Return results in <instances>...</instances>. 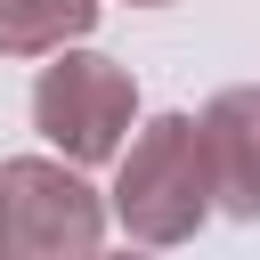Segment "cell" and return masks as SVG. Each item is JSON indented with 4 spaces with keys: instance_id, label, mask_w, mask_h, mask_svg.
<instances>
[{
    "instance_id": "obj_1",
    "label": "cell",
    "mask_w": 260,
    "mask_h": 260,
    "mask_svg": "<svg viewBox=\"0 0 260 260\" xmlns=\"http://www.w3.org/2000/svg\"><path fill=\"white\" fill-rule=\"evenodd\" d=\"M114 219L138 244H187L219 203H211V162L195 114H154L122 154H114Z\"/></svg>"
},
{
    "instance_id": "obj_2",
    "label": "cell",
    "mask_w": 260,
    "mask_h": 260,
    "mask_svg": "<svg viewBox=\"0 0 260 260\" xmlns=\"http://www.w3.org/2000/svg\"><path fill=\"white\" fill-rule=\"evenodd\" d=\"M130 122H138V81H130V65L122 57H106V49H49V65H41V81H32V130L65 154V162H114L122 154V138H130Z\"/></svg>"
},
{
    "instance_id": "obj_3",
    "label": "cell",
    "mask_w": 260,
    "mask_h": 260,
    "mask_svg": "<svg viewBox=\"0 0 260 260\" xmlns=\"http://www.w3.org/2000/svg\"><path fill=\"white\" fill-rule=\"evenodd\" d=\"M106 244V203L81 162L8 154L0 162V260H81Z\"/></svg>"
},
{
    "instance_id": "obj_4",
    "label": "cell",
    "mask_w": 260,
    "mask_h": 260,
    "mask_svg": "<svg viewBox=\"0 0 260 260\" xmlns=\"http://www.w3.org/2000/svg\"><path fill=\"white\" fill-rule=\"evenodd\" d=\"M203 162H211V203L228 219H260V81L219 89L203 114Z\"/></svg>"
},
{
    "instance_id": "obj_5",
    "label": "cell",
    "mask_w": 260,
    "mask_h": 260,
    "mask_svg": "<svg viewBox=\"0 0 260 260\" xmlns=\"http://www.w3.org/2000/svg\"><path fill=\"white\" fill-rule=\"evenodd\" d=\"M98 24V0H0V57H49Z\"/></svg>"
},
{
    "instance_id": "obj_6",
    "label": "cell",
    "mask_w": 260,
    "mask_h": 260,
    "mask_svg": "<svg viewBox=\"0 0 260 260\" xmlns=\"http://www.w3.org/2000/svg\"><path fill=\"white\" fill-rule=\"evenodd\" d=\"M130 8H171V0H130Z\"/></svg>"
}]
</instances>
